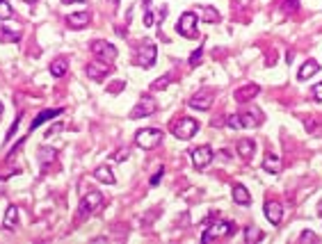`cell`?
<instances>
[{
    "label": "cell",
    "instance_id": "obj_44",
    "mask_svg": "<svg viewBox=\"0 0 322 244\" xmlns=\"http://www.w3.org/2000/svg\"><path fill=\"white\" fill-rule=\"evenodd\" d=\"M110 2H112V5H119V0H110Z\"/></svg>",
    "mask_w": 322,
    "mask_h": 244
},
{
    "label": "cell",
    "instance_id": "obj_26",
    "mask_svg": "<svg viewBox=\"0 0 322 244\" xmlns=\"http://www.w3.org/2000/svg\"><path fill=\"white\" fill-rule=\"evenodd\" d=\"M258 240H263V233H261L256 226H247V228H245V242L252 244V242H258Z\"/></svg>",
    "mask_w": 322,
    "mask_h": 244
},
{
    "label": "cell",
    "instance_id": "obj_14",
    "mask_svg": "<svg viewBox=\"0 0 322 244\" xmlns=\"http://www.w3.org/2000/svg\"><path fill=\"white\" fill-rule=\"evenodd\" d=\"M89 18H91V14L85 9V11H78V14H69V16H66V23H69V27H73V30H80V27L89 25Z\"/></svg>",
    "mask_w": 322,
    "mask_h": 244
},
{
    "label": "cell",
    "instance_id": "obj_22",
    "mask_svg": "<svg viewBox=\"0 0 322 244\" xmlns=\"http://www.w3.org/2000/svg\"><path fill=\"white\" fill-rule=\"evenodd\" d=\"M94 178L101 180V183H105V185H114V183H117V178H114V174H112V169H110V167H98L96 171H94Z\"/></svg>",
    "mask_w": 322,
    "mask_h": 244
},
{
    "label": "cell",
    "instance_id": "obj_25",
    "mask_svg": "<svg viewBox=\"0 0 322 244\" xmlns=\"http://www.w3.org/2000/svg\"><path fill=\"white\" fill-rule=\"evenodd\" d=\"M201 18H204L206 23H217V21H220V14H217V11H215L210 5H204V7H201Z\"/></svg>",
    "mask_w": 322,
    "mask_h": 244
},
{
    "label": "cell",
    "instance_id": "obj_4",
    "mask_svg": "<svg viewBox=\"0 0 322 244\" xmlns=\"http://www.w3.org/2000/svg\"><path fill=\"white\" fill-rule=\"evenodd\" d=\"M199 130V121L192 119V117H181L178 121L172 123V132L178 137V139H190L194 137Z\"/></svg>",
    "mask_w": 322,
    "mask_h": 244
},
{
    "label": "cell",
    "instance_id": "obj_11",
    "mask_svg": "<svg viewBox=\"0 0 322 244\" xmlns=\"http://www.w3.org/2000/svg\"><path fill=\"white\" fill-rule=\"evenodd\" d=\"M85 71H87V76H89V80H103V78L112 71V66L107 64V62L98 60V62H89Z\"/></svg>",
    "mask_w": 322,
    "mask_h": 244
},
{
    "label": "cell",
    "instance_id": "obj_16",
    "mask_svg": "<svg viewBox=\"0 0 322 244\" xmlns=\"http://www.w3.org/2000/svg\"><path fill=\"white\" fill-rule=\"evenodd\" d=\"M261 121H263V117H261V112H258V110H249V112L240 114L242 128H254V125H258Z\"/></svg>",
    "mask_w": 322,
    "mask_h": 244
},
{
    "label": "cell",
    "instance_id": "obj_13",
    "mask_svg": "<svg viewBox=\"0 0 322 244\" xmlns=\"http://www.w3.org/2000/svg\"><path fill=\"white\" fill-rule=\"evenodd\" d=\"M258 92H261V87L252 82V85H245V87L236 89L233 98H236V103H247V101H252V98L258 96Z\"/></svg>",
    "mask_w": 322,
    "mask_h": 244
},
{
    "label": "cell",
    "instance_id": "obj_31",
    "mask_svg": "<svg viewBox=\"0 0 322 244\" xmlns=\"http://www.w3.org/2000/svg\"><path fill=\"white\" fill-rule=\"evenodd\" d=\"M300 240H302V242H320V238H318L313 231H302Z\"/></svg>",
    "mask_w": 322,
    "mask_h": 244
},
{
    "label": "cell",
    "instance_id": "obj_17",
    "mask_svg": "<svg viewBox=\"0 0 322 244\" xmlns=\"http://www.w3.org/2000/svg\"><path fill=\"white\" fill-rule=\"evenodd\" d=\"M62 112H64V110H62V108H57V110H43V112L39 114L37 119L32 121V125H30V130H37V128H39V125H41V123H46V121H50V119H53V117H59V114H62Z\"/></svg>",
    "mask_w": 322,
    "mask_h": 244
},
{
    "label": "cell",
    "instance_id": "obj_39",
    "mask_svg": "<svg viewBox=\"0 0 322 244\" xmlns=\"http://www.w3.org/2000/svg\"><path fill=\"white\" fill-rule=\"evenodd\" d=\"M59 130H62V125H59V123H57V125H53V128H50V130L46 132V137H53L55 132H59Z\"/></svg>",
    "mask_w": 322,
    "mask_h": 244
},
{
    "label": "cell",
    "instance_id": "obj_37",
    "mask_svg": "<svg viewBox=\"0 0 322 244\" xmlns=\"http://www.w3.org/2000/svg\"><path fill=\"white\" fill-rule=\"evenodd\" d=\"M313 98H316V101H320V103H322V82H318L316 87H313Z\"/></svg>",
    "mask_w": 322,
    "mask_h": 244
},
{
    "label": "cell",
    "instance_id": "obj_2",
    "mask_svg": "<svg viewBox=\"0 0 322 244\" xmlns=\"http://www.w3.org/2000/svg\"><path fill=\"white\" fill-rule=\"evenodd\" d=\"M162 130H158V128H144V130H137V135H135V144L140 148H144V151H153L156 146H160L162 144Z\"/></svg>",
    "mask_w": 322,
    "mask_h": 244
},
{
    "label": "cell",
    "instance_id": "obj_34",
    "mask_svg": "<svg viewBox=\"0 0 322 244\" xmlns=\"http://www.w3.org/2000/svg\"><path fill=\"white\" fill-rule=\"evenodd\" d=\"M201 53H204V50H201V46H199V48L194 50L192 55H190V66H197L199 64V60H201Z\"/></svg>",
    "mask_w": 322,
    "mask_h": 244
},
{
    "label": "cell",
    "instance_id": "obj_6",
    "mask_svg": "<svg viewBox=\"0 0 322 244\" xmlns=\"http://www.w3.org/2000/svg\"><path fill=\"white\" fill-rule=\"evenodd\" d=\"M156 110H158L156 98L142 96L140 101H137V105H135V108L130 110V119H142V117H151V114H156Z\"/></svg>",
    "mask_w": 322,
    "mask_h": 244
},
{
    "label": "cell",
    "instance_id": "obj_8",
    "mask_svg": "<svg viewBox=\"0 0 322 244\" xmlns=\"http://www.w3.org/2000/svg\"><path fill=\"white\" fill-rule=\"evenodd\" d=\"M91 53L96 55L98 60L103 62H112L114 57H117V48H114L112 44H107V41H103V39H96V41H91Z\"/></svg>",
    "mask_w": 322,
    "mask_h": 244
},
{
    "label": "cell",
    "instance_id": "obj_36",
    "mask_svg": "<svg viewBox=\"0 0 322 244\" xmlns=\"http://www.w3.org/2000/svg\"><path fill=\"white\" fill-rule=\"evenodd\" d=\"M114 160H117V162H124V160H128V148H121V151H117Z\"/></svg>",
    "mask_w": 322,
    "mask_h": 244
},
{
    "label": "cell",
    "instance_id": "obj_35",
    "mask_svg": "<svg viewBox=\"0 0 322 244\" xmlns=\"http://www.w3.org/2000/svg\"><path fill=\"white\" fill-rule=\"evenodd\" d=\"M18 123H21V117H16V121L11 123V128H9V132H7V141L11 139V137L16 135V130H18Z\"/></svg>",
    "mask_w": 322,
    "mask_h": 244
},
{
    "label": "cell",
    "instance_id": "obj_1",
    "mask_svg": "<svg viewBox=\"0 0 322 244\" xmlns=\"http://www.w3.org/2000/svg\"><path fill=\"white\" fill-rule=\"evenodd\" d=\"M103 206V194L101 192H89V194H85L82 196V201H80V206H78V222H85L87 217H91L94 212L98 210V208Z\"/></svg>",
    "mask_w": 322,
    "mask_h": 244
},
{
    "label": "cell",
    "instance_id": "obj_40",
    "mask_svg": "<svg viewBox=\"0 0 322 244\" xmlns=\"http://www.w3.org/2000/svg\"><path fill=\"white\" fill-rule=\"evenodd\" d=\"M121 87H124V82H117V85H112V87L107 89V92H119Z\"/></svg>",
    "mask_w": 322,
    "mask_h": 244
},
{
    "label": "cell",
    "instance_id": "obj_3",
    "mask_svg": "<svg viewBox=\"0 0 322 244\" xmlns=\"http://www.w3.org/2000/svg\"><path fill=\"white\" fill-rule=\"evenodd\" d=\"M233 233H236V224H231V222H215V224H210V226L204 231L201 242L208 244V242H213V240H217V238H231Z\"/></svg>",
    "mask_w": 322,
    "mask_h": 244
},
{
    "label": "cell",
    "instance_id": "obj_10",
    "mask_svg": "<svg viewBox=\"0 0 322 244\" xmlns=\"http://www.w3.org/2000/svg\"><path fill=\"white\" fill-rule=\"evenodd\" d=\"M213 148L210 146H199L192 151V164L197 169H206L210 162H213Z\"/></svg>",
    "mask_w": 322,
    "mask_h": 244
},
{
    "label": "cell",
    "instance_id": "obj_41",
    "mask_svg": "<svg viewBox=\"0 0 322 244\" xmlns=\"http://www.w3.org/2000/svg\"><path fill=\"white\" fill-rule=\"evenodd\" d=\"M222 123H224V119H213V125H215V128H217V125H222Z\"/></svg>",
    "mask_w": 322,
    "mask_h": 244
},
{
    "label": "cell",
    "instance_id": "obj_45",
    "mask_svg": "<svg viewBox=\"0 0 322 244\" xmlns=\"http://www.w3.org/2000/svg\"><path fill=\"white\" fill-rule=\"evenodd\" d=\"M25 2H37V0H25Z\"/></svg>",
    "mask_w": 322,
    "mask_h": 244
},
{
    "label": "cell",
    "instance_id": "obj_43",
    "mask_svg": "<svg viewBox=\"0 0 322 244\" xmlns=\"http://www.w3.org/2000/svg\"><path fill=\"white\" fill-rule=\"evenodd\" d=\"M2 112H5V105L0 103V117H2Z\"/></svg>",
    "mask_w": 322,
    "mask_h": 244
},
{
    "label": "cell",
    "instance_id": "obj_38",
    "mask_svg": "<svg viewBox=\"0 0 322 244\" xmlns=\"http://www.w3.org/2000/svg\"><path fill=\"white\" fill-rule=\"evenodd\" d=\"M162 171H165V169H158L156 174H153V178H151V185H158V183H160V178H162Z\"/></svg>",
    "mask_w": 322,
    "mask_h": 244
},
{
    "label": "cell",
    "instance_id": "obj_29",
    "mask_svg": "<svg viewBox=\"0 0 322 244\" xmlns=\"http://www.w3.org/2000/svg\"><path fill=\"white\" fill-rule=\"evenodd\" d=\"M142 5H144V25L149 27V25H153V11H151V0H144Z\"/></svg>",
    "mask_w": 322,
    "mask_h": 244
},
{
    "label": "cell",
    "instance_id": "obj_19",
    "mask_svg": "<svg viewBox=\"0 0 322 244\" xmlns=\"http://www.w3.org/2000/svg\"><path fill=\"white\" fill-rule=\"evenodd\" d=\"M320 71V64L318 62H313V60H309L306 64H302V69H300V73H297V78L300 80H309V78H313Z\"/></svg>",
    "mask_w": 322,
    "mask_h": 244
},
{
    "label": "cell",
    "instance_id": "obj_7",
    "mask_svg": "<svg viewBox=\"0 0 322 244\" xmlns=\"http://www.w3.org/2000/svg\"><path fill=\"white\" fill-rule=\"evenodd\" d=\"M156 57H158V48L156 44H151V41H144V44L137 48V64L144 66V69H151V66L156 64Z\"/></svg>",
    "mask_w": 322,
    "mask_h": 244
},
{
    "label": "cell",
    "instance_id": "obj_12",
    "mask_svg": "<svg viewBox=\"0 0 322 244\" xmlns=\"http://www.w3.org/2000/svg\"><path fill=\"white\" fill-rule=\"evenodd\" d=\"M265 217H268V222H272V226H279L281 219H284V208H281V203L268 201V203H265Z\"/></svg>",
    "mask_w": 322,
    "mask_h": 244
},
{
    "label": "cell",
    "instance_id": "obj_15",
    "mask_svg": "<svg viewBox=\"0 0 322 244\" xmlns=\"http://www.w3.org/2000/svg\"><path fill=\"white\" fill-rule=\"evenodd\" d=\"M233 201H236L238 206H249L252 203V196H249V190L245 185H233Z\"/></svg>",
    "mask_w": 322,
    "mask_h": 244
},
{
    "label": "cell",
    "instance_id": "obj_27",
    "mask_svg": "<svg viewBox=\"0 0 322 244\" xmlns=\"http://www.w3.org/2000/svg\"><path fill=\"white\" fill-rule=\"evenodd\" d=\"M2 39L9 41V44H16L18 39H21V32L18 30H9V25H2Z\"/></svg>",
    "mask_w": 322,
    "mask_h": 244
},
{
    "label": "cell",
    "instance_id": "obj_21",
    "mask_svg": "<svg viewBox=\"0 0 322 244\" xmlns=\"http://www.w3.org/2000/svg\"><path fill=\"white\" fill-rule=\"evenodd\" d=\"M37 160H39V164H41V169L46 171V169H48V164L55 162V151H53V148H48V146H41V148H39Z\"/></svg>",
    "mask_w": 322,
    "mask_h": 244
},
{
    "label": "cell",
    "instance_id": "obj_42",
    "mask_svg": "<svg viewBox=\"0 0 322 244\" xmlns=\"http://www.w3.org/2000/svg\"><path fill=\"white\" fill-rule=\"evenodd\" d=\"M64 2H87V0H64Z\"/></svg>",
    "mask_w": 322,
    "mask_h": 244
},
{
    "label": "cell",
    "instance_id": "obj_5",
    "mask_svg": "<svg viewBox=\"0 0 322 244\" xmlns=\"http://www.w3.org/2000/svg\"><path fill=\"white\" fill-rule=\"evenodd\" d=\"M176 32L185 39H194L197 37V14L194 11H185L176 23Z\"/></svg>",
    "mask_w": 322,
    "mask_h": 244
},
{
    "label": "cell",
    "instance_id": "obj_33",
    "mask_svg": "<svg viewBox=\"0 0 322 244\" xmlns=\"http://www.w3.org/2000/svg\"><path fill=\"white\" fill-rule=\"evenodd\" d=\"M169 78H172L169 73H167V76H162V78H158V80L153 82V89H165L167 85H169Z\"/></svg>",
    "mask_w": 322,
    "mask_h": 244
},
{
    "label": "cell",
    "instance_id": "obj_18",
    "mask_svg": "<svg viewBox=\"0 0 322 244\" xmlns=\"http://www.w3.org/2000/svg\"><path fill=\"white\" fill-rule=\"evenodd\" d=\"M281 167V157L277 155V153H268L263 160V171H268V174H277Z\"/></svg>",
    "mask_w": 322,
    "mask_h": 244
},
{
    "label": "cell",
    "instance_id": "obj_28",
    "mask_svg": "<svg viewBox=\"0 0 322 244\" xmlns=\"http://www.w3.org/2000/svg\"><path fill=\"white\" fill-rule=\"evenodd\" d=\"M14 16V9H11V5L7 2V0H0V18L2 21H7V18Z\"/></svg>",
    "mask_w": 322,
    "mask_h": 244
},
{
    "label": "cell",
    "instance_id": "obj_24",
    "mask_svg": "<svg viewBox=\"0 0 322 244\" xmlns=\"http://www.w3.org/2000/svg\"><path fill=\"white\" fill-rule=\"evenodd\" d=\"M66 69H69V62H66L64 57H59V60H55L53 64H50V73H53V78H62L66 73Z\"/></svg>",
    "mask_w": 322,
    "mask_h": 244
},
{
    "label": "cell",
    "instance_id": "obj_30",
    "mask_svg": "<svg viewBox=\"0 0 322 244\" xmlns=\"http://www.w3.org/2000/svg\"><path fill=\"white\" fill-rule=\"evenodd\" d=\"M226 125L233 128V130H240L242 123H240V114H231V117H226Z\"/></svg>",
    "mask_w": 322,
    "mask_h": 244
},
{
    "label": "cell",
    "instance_id": "obj_20",
    "mask_svg": "<svg viewBox=\"0 0 322 244\" xmlns=\"http://www.w3.org/2000/svg\"><path fill=\"white\" fill-rule=\"evenodd\" d=\"M2 226L7 228V231H14V228L18 226V208L16 206H9L5 212V222H2Z\"/></svg>",
    "mask_w": 322,
    "mask_h": 244
},
{
    "label": "cell",
    "instance_id": "obj_32",
    "mask_svg": "<svg viewBox=\"0 0 322 244\" xmlns=\"http://www.w3.org/2000/svg\"><path fill=\"white\" fill-rule=\"evenodd\" d=\"M297 7H300V0H286V2H284V11H286V14L297 11Z\"/></svg>",
    "mask_w": 322,
    "mask_h": 244
},
{
    "label": "cell",
    "instance_id": "obj_9",
    "mask_svg": "<svg viewBox=\"0 0 322 244\" xmlns=\"http://www.w3.org/2000/svg\"><path fill=\"white\" fill-rule=\"evenodd\" d=\"M213 92L210 89H204V92H199V94H194L192 98H190L188 103H190V108H194V110H201V112H206V110H210L213 108Z\"/></svg>",
    "mask_w": 322,
    "mask_h": 244
},
{
    "label": "cell",
    "instance_id": "obj_23",
    "mask_svg": "<svg viewBox=\"0 0 322 244\" xmlns=\"http://www.w3.org/2000/svg\"><path fill=\"white\" fill-rule=\"evenodd\" d=\"M254 151H256V144H254L252 139H240L238 141V153H240L242 160H249V157L254 155Z\"/></svg>",
    "mask_w": 322,
    "mask_h": 244
}]
</instances>
